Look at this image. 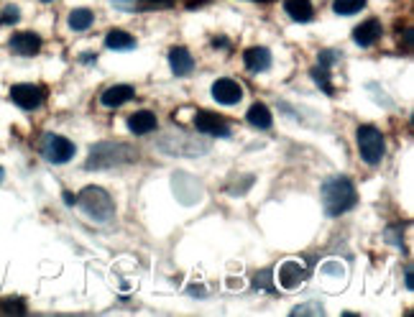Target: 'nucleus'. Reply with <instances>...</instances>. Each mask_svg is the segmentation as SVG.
Wrapping results in <instances>:
<instances>
[{
    "instance_id": "24",
    "label": "nucleus",
    "mask_w": 414,
    "mask_h": 317,
    "mask_svg": "<svg viewBox=\"0 0 414 317\" xmlns=\"http://www.w3.org/2000/svg\"><path fill=\"white\" fill-rule=\"evenodd\" d=\"M322 304L320 302H312V304H300V307H294L292 315H322Z\"/></svg>"
},
{
    "instance_id": "9",
    "label": "nucleus",
    "mask_w": 414,
    "mask_h": 317,
    "mask_svg": "<svg viewBox=\"0 0 414 317\" xmlns=\"http://www.w3.org/2000/svg\"><path fill=\"white\" fill-rule=\"evenodd\" d=\"M213 97L220 105H235V102L243 100V88L230 77H220V80L213 85Z\"/></svg>"
},
{
    "instance_id": "3",
    "label": "nucleus",
    "mask_w": 414,
    "mask_h": 317,
    "mask_svg": "<svg viewBox=\"0 0 414 317\" xmlns=\"http://www.w3.org/2000/svg\"><path fill=\"white\" fill-rule=\"evenodd\" d=\"M77 205L85 210V215L95 223H107L115 215V203L113 197L107 195L102 187H85L77 195Z\"/></svg>"
},
{
    "instance_id": "32",
    "label": "nucleus",
    "mask_w": 414,
    "mask_h": 317,
    "mask_svg": "<svg viewBox=\"0 0 414 317\" xmlns=\"http://www.w3.org/2000/svg\"><path fill=\"white\" fill-rule=\"evenodd\" d=\"M404 277H407V289H412V269L407 266V271H404Z\"/></svg>"
},
{
    "instance_id": "21",
    "label": "nucleus",
    "mask_w": 414,
    "mask_h": 317,
    "mask_svg": "<svg viewBox=\"0 0 414 317\" xmlns=\"http://www.w3.org/2000/svg\"><path fill=\"white\" fill-rule=\"evenodd\" d=\"M312 80L320 85L325 95H335V88H333V82H330V75H328V69L325 67H314L312 69Z\"/></svg>"
},
{
    "instance_id": "7",
    "label": "nucleus",
    "mask_w": 414,
    "mask_h": 317,
    "mask_svg": "<svg viewBox=\"0 0 414 317\" xmlns=\"http://www.w3.org/2000/svg\"><path fill=\"white\" fill-rule=\"evenodd\" d=\"M309 277V271L304 263L300 261H284L279 266V274H276V282L284 287V289H297L304 284V279Z\"/></svg>"
},
{
    "instance_id": "5",
    "label": "nucleus",
    "mask_w": 414,
    "mask_h": 317,
    "mask_svg": "<svg viewBox=\"0 0 414 317\" xmlns=\"http://www.w3.org/2000/svg\"><path fill=\"white\" fill-rule=\"evenodd\" d=\"M74 143L64 136H57V133H47L41 138V154L47 156V162L52 164H67L69 159L74 156Z\"/></svg>"
},
{
    "instance_id": "31",
    "label": "nucleus",
    "mask_w": 414,
    "mask_h": 317,
    "mask_svg": "<svg viewBox=\"0 0 414 317\" xmlns=\"http://www.w3.org/2000/svg\"><path fill=\"white\" fill-rule=\"evenodd\" d=\"M213 47H220V49H227V39H215Z\"/></svg>"
},
{
    "instance_id": "33",
    "label": "nucleus",
    "mask_w": 414,
    "mask_h": 317,
    "mask_svg": "<svg viewBox=\"0 0 414 317\" xmlns=\"http://www.w3.org/2000/svg\"><path fill=\"white\" fill-rule=\"evenodd\" d=\"M189 294H205V289L202 287H189Z\"/></svg>"
},
{
    "instance_id": "18",
    "label": "nucleus",
    "mask_w": 414,
    "mask_h": 317,
    "mask_svg": "<svg viewBox=\"0 0 414 317\" xmlns=\"http://www.w3.org/2000/svg\"><path fill=\"white\" fill-rule=\"evenodd\" d=\"M105 47L115 49V52H128V49H136V39L128 34V31L113 28V31H107V36H105Z\"/></svg>"
},
{
    "instance_id": "15",
    "label": "nucleus",
    "mask_w": 414,
    "mask_h": 317,
    "mask_svg": "<svg viewBox=\"0 0 414 317\" xmlns=\"http://www.w3.org/2000/svg\"><path fill=\"white\" fill-rule=\"evenodd\" d=\"M243 61H246V67L251 72H266L271 67V52L266 47H251L246 49V54H243Z\"/></svg>"
},
{
    "instance_id": "12",
    "label": "nucleus",
    "mask_w": 414,
    "mask_h": 317,
    "mask_svg": "<svg viewBox=\"0 0 414 317\" xmlns=\"http://www.w3.org/2000/svg\"><path fill=\"white\" fill-rule=\"evenodd\" d=\"M136 97V90L131 85H113L100 95V102L105 108H121L126 102H131Z\"/></svg>"
},
{
    "instance_id": "34",
    "label": "nucleus",
    "mask_w": 414,
    "mask_h": 317,
    "mask_svg": "<svg viewBox=\"0 0 414 317\" xmlns=\"http://www.w3.org/2000/svg\"><path fill=\"white\" fill-rule=\"evenodd\" d=\"M3 177H6V172H3V167H0V182H3Z\"/></svg>"
},
{
    "instance_id": "13",
    "label": "nucleus",
    "mask_w": 414,
    "mask_h": 317,
    "mask_svg": "<svg viewBox=\"0 0 414 317\" xmlns=\"http://www.w3.org/2000/svg\"><path fill=\"white\" fill-rule=\"evenodd\" d=\"M169 67L177 77H187L194 69V56L189 54V49L184 47H174L169 52Z\"/></svg>"
},
{
    "instance_id": "11",
    "label": "nucleus",
    "mask_w": 414,
    "mask_h": 317,
    "mask_svg": "<svg viewBox=\"0 0 414 317\" xmlns=\"http://www.w3.org/2000/svg\"><path fill=\"white\" fill-rule=\"evenodd\" d=\"M11 52L18 56H34L41 52V36L34 31H20L11 39Z\"/></svg>"
},
{
    "instance_id": "36",
    "label": "nucleus",
    "mask_w": 414,
    "mask_h": 317,
    "mask_svg": "<svg viewBox=\"0 0 414 317\" xmlns=\"http://www.w3.org/2000/svg\"><path fill=\"white\" fill-rule=\"evenodd\" d=\"M259 3H268V0H259Z\"/></svg>"
},
{
    "instance_id": "27",
    "label": "nucleus",
    "mask_w": 414,
    "mask_h": 317,
    "mask_svg": "<svg viewBox=\"0 0 414 317\" xmlns=\"http://www.w3.org/2000/svg\"><path fill=\"white\" fill-rule=\"evenodd\" d=\"M322 271H325V274H335V277H343V274H345V269H343L341 263H335V261L325 263V266H322Z\"/></svg>"
},
{
    "instance_id": "14",
    "label": "nucleus",
    "mask_w": 414,
    "mask_h": 317,
    "mask_svg": "<svg viewBox=\"0 0 414 317\" xmlns=\"http://www.w3.org/2000/svg\"><path fill=\"white\" fill-rule=\"evenodd\" d=\"M128 131L136 136H146L156 131V115L151 110H136L128 115Z\"/></svg>"
},
{
    "instance_id": "25",
    "label": "nucleus",
    "mask_w": 414,
    "mask_h": 317,
    "mask_svg": "<svg viewBox=\"0 0 414 317\" xmlns=\"http://www.w3.org/2000/svg\"><path fill=\"white\" fill-rule=\"evenodd\" d=\"M0 310H3V312H16V315H23V312H26V304L20 302V299H6V302L0 304Z\"/></svg>"
},
{
    "instance_id": "26",
    "label": "nucleus",
    "mask_w": 414,
    "mask_h": 317,
    "mask_svg": "<svg viewBox=\"0 0 414 317\" xmlns=\"http://www.w3.org/2000/svg\"><path fill=\"white\" fill-rule=\"evenodd\" d=\"M341 59V56H338V52H333V49H325V52H320V67H333L335 61Z\"/></svg>"
},
{
    "instance_id": "10",
    "label": "nucleus",
    "mask_w": 414,
    "mask_h": 317,
    "mask_svg": "<svg viewBox=\"0 0 414 317\" xmlns=\"http://www.w3.org/2000/svg\"><path fill=\"white\" fill-rule=\"evenodd\" d=\"M381 34H384V26H381V20L379 18H368V20H363L361 26H355L353 41L358 44V47L368 49V47H374L376 41L381 39Z\"/></svg>"
},
{
    "instance_id": "2",
    "label": "nucleus",
    "mask_w": 414,
    "mask_h": 317,
    "mask_svg": "<svg viewBox=\"0 0 414 317\" xmlns=\"http://www.w3.org/2000/svg\"><path fill=\"white\" fill-rule=\"evenodd\" d=\"M138 154H136L134 146L128 143H118V141H102L97 146L90 149L87 156V169H110V167H121V164L136 162Z\"/></svg>"
},
{
    "instance_id": "20",
    "label": "nucleus",
    "mask_w": 414,
    "mask_h": 317,
    "mask_svg": "<svg viewBox=\"0 0 414 317\" xmlns=\"http://www.w3.org/2000/svg\"><path fill=\"white\" fill-rule=\"evenodd\" d=\"M363 8H366V0H333V11L338 16L361 13Z\"/></svg>"
},
{
    "instance_id": "4",
    "label": "nucleus",
    "mask_w": 414,
    "mask_h": 317,
    "mask_svg": "<svg viewBox=\"0 0 414 317\" xmlns=\"http://www.w3.org/2000/svg\"><path fill=\"white\" fill-rule=\"evenodd\" d=\"M355 141H358V151H361V159L371 167L381 164L384 154H386V141H384V133H381L376 126H361L355 131Z\"/></svg>"
},
{
    "instance_id": "23",
    "label": "nucleus",
    "mask_w": 414,
    "mask_h": 317,
    "mask_svg": "<svg viewBox=\"0 0 414 317\" xmlns=\"http://www.w3.org/2000/svg\"><path fill=\"white\" fill-rule=\"evenodd\" d=\"M18 20H20V11L16 6H8L6 11L0 13V23H3V26H11V23H18Z\"/></svg>"
},
{
    "instance_id": "35",
    "label": "nucleus",
    "mask_w": 414,
    "mask_h": 317,
    "mask_svg": "<svg viewBox=\"0 0 414 317\" xmlns=\"http://www.w3.org/2000/svg\"><path fill=\"white\" fill-rule=\"evenodd\" d=\"M41 3H54V0H41Z\"/></svg>"
},
{
    "instance_id": "30",
    "label": "nucleus",
    "mask_w": 414,
    "mask_h": 317,
    "mask_svg": "<svg viewBox=\"0 0 414 317\" xmlns=\"http://www.w3.org/2000/svg\"><path fill=\"white\" fill-rule=\"evenodd\" d=\"M64 203H67V205H74V203H77V197H74L72 192H64Z\"/></svg>"
},
{
    "instance_id": "19",
    "label": "nucleus",
    "mask_w": 414,
    "mask_h": 317,
    "mask_svg": "<svg viewBox=\"0 0 414 317\" xmlns=\"http://www.w3.org/2000/svg\"><path fill=\"white\" fill-rule=\"evenodd\" d=\"M95 13L90 8H74L72 13H69V28L72 31H87V28L93 26Z\"/></svg>"
},
{
    "instance_id": "17",
    "label": "nucleus",
    "mask_w": 414,
    "mask_h": 317,
    "mask_svg": "<svg viewBox=\"0 0 414 317\" xmlns=\"http://www.w3.org/2000/svg\"><path fill=\"white\" fill-rule=\"evenodd\" d=\"M284 11L289 13L292 20H300V23H307L314 18V8L309 0H287L284 3Z\"/></svg>"
},
{
    "instance_id": "16",
    "label": "nucleus",
    "mask_w": 414,
    "mask_h": 317,
    "mask_svg": "<svg viewBox=\"0 0 414 317\" xmlns=\"http://www.w3.org/2000/svg\"><path fill=\"white\" fill-rule=\"evenodd\" d=\"M246 118H248V123H251L254 128H259V131L271 128V123H274V115H271V110H268L264 102H254V105L248 108Z\"/></svg>"
},
{
    "instance_id": "6",
    "label": "nucleus",
    "mask_w": 414,
    "mask_h": 317,
    "mask_svg": "<svg viewBox=\"0 0 414 317\" xmlns=\"http://www.w3.org/2000/svg\"><path fill=\"white\" fill-rule=\"evenodd\" d=\"M11 100L23 110H36L41 102H44V90H41L39 85H28V82L13 85V88H11Z\"/></svg>"
},
{
    "instance_id": "29",
    "label": "nucleus",
    "mask_w": 414,
    "mask_h": 317,
    "mask_svg": "<svg viewBox=\"0 0 414 317\" xmlns=\"http://www.w3.org/2000/svg\"><path fill=\"white\" fill-rule=\"evenodd\" d=\"M110 3H113L115 8H123V11H131V8H134L136 3H138V0H110Z\"/></svg>"
},
{
    "instance_id": "1",
    "label": "nucleus",
    "mask_w": 414,
    "mask_h": 317,
    "mask_svg": "<svg viewBox=\"0 0 414 317\" xmlns=\"http://www.w3.org/2000/svg\"><path fill=\"white\" fill-rule=\"evenodd\" d=\"M358 205V192L355 184L348 177H330L322 184V208L328 217H341L343 213L353 210Z\"/></svg>"
},
{
    "instance_id": "8",
    "label": "nucleus",
    "mask_w": 414,
    "mask_h": 317,
    "mask_svg": "<svg viewBox=\"0 0 414 317\" xmlns=\"http://www.w3.org/2000/svg\"><path fill=\"white\" fill-rule=\"evenodd\" d=\"M194 128L200 131V133L215 136V138H227L230 136V128H227V123L223 121L220 115L207 113V110L194 115Z\"/></svg>"
},
{
    "instance_id": "28",
    "label": "nucleus",
    "mask_w": 414,
    "mask_h": 317,
    "mask_svg": "<svg viewBox=\"0 0 414 317\" xmlns=\"http://www.w3.org/2000/svg\"><path fill=\"white\" fill-rule=\"evenodd\" d=\"M174 0H141V8H169Z\"/></svg>"
},
{
    "instance_id": "22",
    "label": "nucleus",
    "mask_w": 414,
    "mask_h": 317,
    "mask_svg": "<svg viewBox=\"0 0 414 317\" xmlns=\"http://www.w3.org/2000/svg\"><path fill=\"white\" fill-rule=\"evenodd\" d=\"M254 287H256V289L274 292V284H271V269L259 271V274H256V279H254Z\"/></svg>"
}]
</instances>
